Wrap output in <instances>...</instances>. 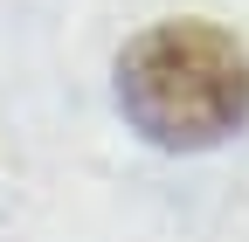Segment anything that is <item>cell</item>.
<instances>
[{"instance_id": "obj_1", "label": "cell", "mask_w": 249, "mask_h": 242, "mask_svg": "<svg viewBox=\"0 0 249 242\" xmlns=\"http://www.w3.org/2000/svg\"><path fill=\"white\" fill-rule=\"evenodd\" d=\"M118 111L160 153H208L249 125V55L214 21H152L118 49Z\"/></svg>"}]
</instances>
